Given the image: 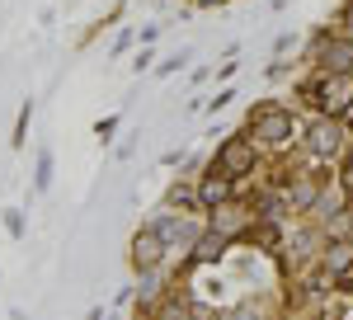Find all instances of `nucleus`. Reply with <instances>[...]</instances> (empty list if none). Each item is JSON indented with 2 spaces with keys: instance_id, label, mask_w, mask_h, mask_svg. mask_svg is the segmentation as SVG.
I'll return each instance as SVG.
<instances>
[{
  "instance_id": "1",
  "label": "nucleus",
  "mask_w": 353,
  "mask_h": 320,
  "mask_svg": "<svg viewBox=\"0 0 353 320\" xmlns=\"http://www.w3.org/2000/svg\"><path fill=\"white\" fill-rule=\"evenodd\" d=\"M306 99L321 108L325 118H344L353 108V76H325L306 85Z\"/></svg>"
},
{
  "instance_id": "2",
  "label": "nucleus",
  "mask_w": 353,
  "mask_h": 320,
  "mask_svg": "<svg viewBox=\"0 0 353 320\" xmlns=\"http://www.w3.org/2000/svg\"><path fill=\"white\" fill-rule=\"evenodd\" d=\"M250 170H254V146H250L245 137H231V141L217 151V170H212V174L241 179V174H250Z\"/></svg>"
},
{
  "instance_id": "3",
  "label": "nucleus",
  "mask_w": 353,
  "mask_h": 320,
  "mask_svg": "<svg viewBox=\"0 0 353 320\" xmlns=\"http://www.w3.org/2000/svg\"><path fill=\"white\" fill-rule=\"evenodd\" d=\"M250 128H254V137H264V141H288L292 137V118L278 104H259L250 113Z\"/></svg>"
},
{
  "instance_id": "4",
  "label": "nucleus",
  "mask_w": 353,
  "mask_h": 320,
  "mask_svg": "<svg viewBox=\"0 0 353 320\" xmlns=\"http://www.w3.org/2000/svg\"><path fill=\"white\" fill-rule=\"evenodd\" d=\"M306 146H311V156H321V160L339 156V146H344V128H339L334 118L311 123V128H306Z\"/></svg>"
},
{
  "instance_id": "5",
  "label": "nucleus",
  "mask_w": 353,
  "mask_h": 320,
  "mask_svg": "<svg viewBox=\"0 0 353 320\" xmlns=\"http://www.w3.org/2000/svg\"><path fill=\"white\" fill-rule=\"evenodd\" d=\"M161 254H165V240L156 236V231H141V236L132 240V264H137V273H151V268L161 264Z\"/></svg>"
},
{
  "instance_id": "6",
  "label": "nucleus",
  "mask_w": 353,
  "mask_h": 320,
  "mask_svg": "<svg viewBox=\"0 0 353 320\" xmlns=\"http://www.w3.org/2000/svg\"><path fill=\"white\" fill-rule=\"evenodd\" d=\"M245 226H250V217H245L241 208H226V203H221L217 217H212V231H217V236H241Z\"/></svg>"
},
{
  "instance_id": "7",
  "label": "nucleus",
  "mask_w": 353,
  "mask_h": 320,
  "mask_svg": "<svg viewBox=\"0 0 353 320\" xmlns=\"http://www.w3.org/2000/svg\"><path fill=\"white\" fill-rule=\"evenodd\" d=\"M198 198H203L208 208H221V203L231 198V179H226V174H208V179L198 184Z\"/></svg>"
},
{
  "instance_id": "8",
  "label": "nucleus",
  "mask_w": 353,
  "mask_h": 320,
  "mask_svg": "<svg viewBox=\"0 0 353 320\" xmlns=\"http://www.w3.org/2000/svg\"><path fill=\"white\" fill-rule=\"evenodd\" d=\"M151 231H156L161 240H179V245H193V240H198V231H193L189 221H174V217H161Z\"/></svg>"
},
{
  "instance_id": "9",
  "label": "nucleus",
  "mask_w": 353,
  "mask_h": 320,
  "mask_svg": "<svg viewBox=\"0 0 353 320\" xmlns=\"http://www.w3.org/2000/svg\"><path fill=\"white\" fill-rule=\"evenodd\" d=\"M325 66L334 71V76H349V71H353V48H344V43L325 48Z\"/></svg>"
},
{
  "instance_id": "10",
  "label": "nucleus",
  "mask_w": 353,
  "mask_h": 320,
  "mask_svg": "<svg viewBox=\"0 0 353 320\" xmlns=\"http://www.w3.org/2000/svg\"><path fill=\"white\" fill-rule=\"evenodd\" d=\"M221 245H226V236H217V231H208L203 240H193V259H217Z\"/></svg>"
},
{
  "instance_id": "11",
  "label": "nucleus",
  "mask_w": 353,
  "mask_h": 320,
  "mask_svg": "<svg viewBox=\"0 0 353 320\" xmlns=\"http://www.w3.org/2000/svg\"><path fill=\"white\" fill-rule=\"evenodd\" d=\"M292 203H297V208H311V203H316V184H311V179L297 184V188H292Z\"/></svg>"
},
{
  "instance_id": "12",
  "label": "nucleus",
  "mask_w": 353,
  "mask_h": 320,
  "mask_svg": "<svg viewBox=\"0 0 353 320\" xmlns=\"http://www.w3.org/2000/svg\"><path fill=\"white\" fill-rule=\"evenodd\" d=\"M250 240H254V245H273V240H278V231H273V226H254V231H250Z\"/></svg>"
},
{
  "instance_id": "13",
  "label": "nucleus",
  "mask_w": 353,
  "mask_h": 320,
  "mask_svg": "<svg viewBox=\"0 0 353 320\" xmlns=\"http://www.w3.org/2000/svg\"><path fill=\"white\" fill-rule=\"evenodd\" d=\"M339 188H344V198H353V160H344V170H339Z\"/></svg>"
},
{
  "instance_id": "14",
  "label": "nucleus",
  "mask_w": 353,
  "mask_h": 320,
  "mask_svg": "<svg viewBox=\"0 0 353 320\" xmlns=\"http://www.w3.org/2000/svg\"><path fill=\"white\" fill-rule=\"evenodd\" d=\"M193 198H198V193H189L184 184H174V188H170V203H174V208H184V203H193Z\"/></svg>"
},
{
  "instance_id": "15",
  "label": "nucleus",
  "mask_w": 353,
  "mask_h": 320,
  "mask_svg": "<svg viewBox=\"0 0 353 320\" xmlns=\"http://www.w3.org/2000/svg\"><path fill=\"white\" fill-rule=\"evenodd\" d=\"M48 174H52V165H48V156L38 160V188H48Z\"/></svg>"
},
{
  "instance_id": "16",
  "label": "nucleus",
  "mask_w": 353,
  "mask_h": 320,
  "mask_svg": "<svg viewBox=\"0 0 353 320\" xmlns=\"http://www.w3.org/2000/svg\"><path fill=\"white\" fill-rule=\"evenodd\" d=\"M344 33H349V38H353V10H349V14H344Z\"/></svg>"
},
{
  "instance_id": "17",
  "label": "nucleus",
  "mask_w": 353,
  "mask_h": 320,
  "mask_svg": "<svg viewBox=\"0 0 353 320\" xmlns=\"http://www.w3.org/2000/svg\"><path fill=\"white\" fill-rule=\"evenodd\" d=\"M339 283H344V288H353V264H349V273H344V278H339Z\"/></svg>"
},
{
  "instance_id": "18",
  "label": "nucleus",
  "mask_w": 353,
  "mask_h": 320,
  "mask_svg": "<svg viewBox=\"0 0 353 320\" xmlns=\"http://www.w3.org/2000/svg\"><path fill=\"white\" fill-rule=\"evenodd\" d=\"M203 5H217V0H203Z\"/></svg>"
}]
</instances>
